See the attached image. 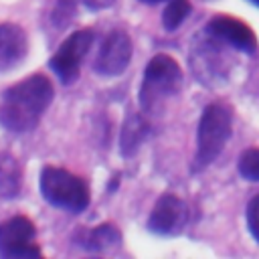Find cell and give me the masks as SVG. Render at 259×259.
Returning a JSON list of instances; mask_svg holds the SVG:
<instances>
[{"mask_svg": "<svg viewBox=\"0 0 259 259\" xmlns=\"http://www.w3.org/2000/svg\"><path fill=\"white\" fill-rule=\"evenodd\" d=\"M91 45H93V32L89 28L75 30V32H71L61 42V47L57 49V53L51 57V61H49L51 69L55 71V75L65 85H71L73 81H77L81 63L87 57Z\"/></svg>", "mask_w": 259, "mask_h": 259, "instance_id": "obj_5", "label": "cell"}, {"mask_svg": "<svg viewBox=\"0 0 259 259\" xmlns=\"http://www.w3.org/2000/svg\"><path fill=\"white\" fill-rule=\"evenodd\" d=\"M28 53V36L22 26L14 22L0 24V73L18 67Z\"/></svg>", "mask_w": 259, "mask_h": 259, "instance_id": "obj_10", "label": "cell"}, {"mask_svg": "<svg viewBox=\"0 0 259 259\" xmlns=\"http://www.w3.org/2000/svg\"><path fill=\"white\" fill-rule=\"evenodd\" d=\"M188 221V206L182 198H178L176 194H162L148 219V231H152L154 235H162V237H174L178 235L184 225Z\"/></svg>", "mask_w": 259, "mask_h": 259, "instance_id": "obj_8", "label": "cell"}, {"mask_svg": "<svg viewBox=\"0 0 259 259\" xmlns=\"http://www.w3.org/2000/svg\"><path fill=\"white\" fill-rule=\"evenodd\" d=\"M144 4H158V2H168V0H140Z\"/></svg>", "mask_w": 259, "mask_h": 259, "instance_id": "obj_19", "label": "cell"}, {"mask_svg": "<svg viewBox=\"0 0 259 259\" xmlns=\"http://www.w3.org/2000/svg\"><path fill=\"white\" fill-rule=\"evenodd\" d=\"M206 32L217 38V40H223L239 51H245V53H253L257 49V40H255V34H253V28L247 26L243 20L239 18H233V16H214L208 24H206Z\"/></svg>", "mask_w": 259, "mask_h": 259, "instance_id": "obj_9", "label": "cell"}, {"mask_svg": "<svg viewBox=\"0 0 259 259\" xmlns=\"http://www.w3.org/2000/svg\"><path fill=\"white\" fill-rule=\"evenodd\" d=\"M182 87V69L170 55H156L146 65L140 85V107L142 113H160L170 97Z\"/></svg>", "mask_w": 259, "mask_h": 259, "instance_id": "obj_2", "label": "cell"}, {"mask_svg": "<svg viewBox=\"0 0 259 259\" xmlns=\"http://www.w3.org/2000/svg\"><path fill=\"white\" fill-rule=\"evenodd\" d=\"M247 227L253 239L259 243V194H255L247 204Z\"/></svg>", "mask_w": 259, "mask_h": 259, "instance_id": "obj_17", "label": "cell"}, {"mask_svg": "<svg viewBox=\"0 0 259 259\" xmlns=\"http://www.w3.org/2000/svg\"><path fill=\"white\" fill-rule=\"evenodd\" d=\"M113 0H83V4L87 6V8H91V10H101V8H105V6H109Z\"/></svg>", "mask_w": 259, "mask_h": 259, "instance_id": "obj_18", "label": "cell"}, {"mask_svg": "<svg viewBox=\"0 0 259 259\" xmlns=\"http://www.w3.org/2000/svg\"><path fill=\"white\" fill-rule=\"evenodd\" d=\"M22 188V166L20 162L8 154L0 152V196L16 198Z\"/></svg>", "mask_w": 259, "mask_h": 259, "instance_id": "obj_13", "label": "cell"}, {"mask_svg": "<svg viewBox=\"0 0 259 259\" xmlns=\"http://www.w3.org/2000/svg\"><path fill=\"white\" fill-rule=\"evenodd\" d=\"M36 229L28 217H12L0 225V257L4 259H32L40 257L34 243Z\"/></svg>", "mask_w": 259, "mask_h": 259, "instance_id": "obj_6", "label": "cell"}, {"mask_svg": "<svg viewBox=\"0 0 259 259\" xmlns=\"http://www.w3.org/2000/svg\"><path fill=\"white\" fill-rule=\"evenodd\" d=\"M239 174L247 180L259 182V148H247L239 156Z\"/></svg>", "mask_w": 259, "mask_h": 259, "instance_id": "obj_15", "label": "cell"}, {"mask_svg": "<svg viewBox=\"0 0 259 259\" xmlns=\"http://www.w3.org/2000/svg\"><path fill=\"white\" fill-rule=\"evenodd\" d=\"M75 10H77V6L73 0H59L51 12V22L55 24V28H65L73 20Z\"/></svg>", "mask_w": 259, "mask_h": 259, "instance_id": "obj_16", "label": "cell"}, {"mask_svg": "<svg viewBox=\"0 0 259 259\" xmlns=\"http://www.w3.org/2000/svg\"><path fill=\"white\" fill-rule=\"evenodd\" d=\"M233 132V113L225 103H208L200 115L198 130H196V154L192 170H204L210 166L219 154L223 152L225 144L229 142Z\"/></svg>", "mask_w": 259, "mask_h": 259, "instance_id": "obj_3", "label": "cell"}, {"mask_svg": "<svg viewBox=\"0 0 259 259\" xmlns=\"http://www.w3.org/2000/svg\"><path fill=\"white\" fill-rule=\"evenodd\" d=\"M42 198L67 212H83L89 206V188L85 180L57 166H45L40 172Z\"/></svg>", "mask_w": 259, "mask_h": 259, "instance_id": "obj_4", "label": "cell"}, {"mask_svg": "<svg viewBox=\"0 0 259 259\" xmlns=\"http://www.w3.org/2000/svg\"><path fill=\"white\" fill-rule=\"evenodd\" d=\"M55 97V87L49 77L34 73L16 85L8 87L0 99V123L12 134L34 130Z\"/></svg>", "mask_w": 259, "mask_h": 259, "instance_id": "obj_1", "label": "cell"}, {"mask_svg": "<svg viewBox=\"0 0 259 259\" xmlns=\"http://www.w3.org/2000/svg\"><path fill=\"white\" fill-rule=\"evenodd\" d=\"M148 121L136 113V111H127L123 125H121V134H119V152L121 156H134L138 152V148L142 146V142L148 138Z\"/></svg>", "mask_w": 259, "mask_h": 259, "instance_id": "obj_11", "label": "cell"}, {"mask_svg": "<svg viewBox=\"0 0 259 259\" xmlns=\"http://www.w3.org/2000/svg\"><path fill=\"white\" fill-rule=\"evenodd\" d=\"M119 243H121V233L111 223H103L99 227H93V229H87V231L79 233V245L89 249V251L101 253V251L117 247Z\"/></svg>", "mask_w": 259, "mask_h": 259, "instance_id": "obj_12", "label": "cell"}, {"mask_svg": "<svg viewBox=\"0 0 259 259\" xmlns=\"http://www.w3.org/2000/svg\"><path fill=\"white\" fill-rule=\"evenodd\" d=\"M251 4H255V6H259V0H249Z\"/></svg>", "mask_w": 259, "mask_h": 259, "instance_id": "obj_20", "label": "cell"}, {"mask_svg": "<svg viewBox=\"0 0 259 259\" xmlns=\"http://www.w3.org/2000/svg\"><path fill=\"white\" fill-rule=\"evenodd\" d=\"M188 12H190V2L188 0H168L166 8L162 12V24H164V28L168 32L176 30L184 22V18L188 16Z\"/></svg>", "mask_w": 259, "mask_h": 259, "instance_id": "obj_14", "label": "cell"}, {"mask_svg": "<svg viewBox=\"0 0 259 259\" xmlns=\"http://www.w3.org/2000/svg\"><path fill=\"white\" fill-rule=\"evenodd\" d=\"M132 61V40L123 30H111L99 45L93 71L101 77H119Z\"/></svg>", "mask_w": 259, "mask_h": 259, "instance_id": "obj_7", "label": "cell"}]
</instances>
